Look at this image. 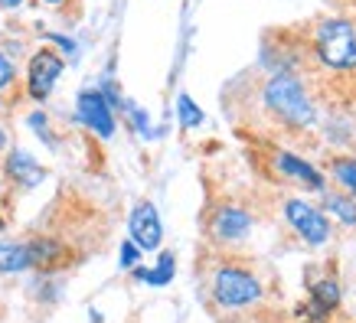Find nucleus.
<instances>
[{
	"label": "nucleus",
	"instance_id": "nucleus-1",
	"mask_svg": "<svg viewBox=\"0 0 356 323\" xmlns=\"http://www.w3.org/2000/svg\"><path fill=\"white\" fill-rule=\"evenodd\" d=\"M265 105H268L271 111H278L288 124H298V128H304V124L314 121V108H311V101H307V95H304L301 82L294 76L268 78V85H265Z\"/></svg>",
	"mask_w": 356,
	"mask_h": 323
},
{
	"label": "nucleus",
	"instance_id": "nucleus-2",
	"mask_svg": "<svg viewBox=\"0 0 356 323\" xmlns=\"http://www.w3.org/2000/svg\"><path fill=\"white\" fill-rule=\"evenodd\" d=\"M317 53L330 69L356 65V30L350 20H324L317 26Z\"/></svg>",
	"mask_w": 356,
	"mask_h": 323
},
{
	"label": "nucleus",
	"instance_id": "nucleus-3",
	"mask_svg": "<svg viewBox=\"0 0 356 323\" xmlns=\"http://www.w3.org/2000/svg\"><path fill=\"white\" fill-rule=\"evenodd\" d=\"M213 294L222 307H245V304H255L261 297L259 281L252 278L248 271L238 268H222L216 271V281H213Z\"/></svg>",
	"mask_w": 356,
	"mask_h": 323
},
{
	"label": "nucleus",
	"instance_id": "nucleus-4",
	"mask_svg": "<svg viewBox=\"0 0 356 323\" xmlns=\"http://www.w3.org/2000/svg\"><path fill=\"white\" fill-rule=\"evenodd\" d=\"M63 76V59L53 53V49H40V53L30 59V69H26V88L36 101H46L53 85Z\"/></svg>",
	"mask_w": 356,
	"mask_h": 323
},
{
	"label": "nucleus",
	"instance_id": "nucleus-5",
	"mask_svg": "<svg viewBox=\"0 0 356 323\" xmlns=\"http://www.w3.org/2000/svg\"><path fill=\"white\" fill-rule=\"evenodd\" d=\"M284 215H288V222L301 232V238H307L311 245H324L327 238H330V226H327V219L317 213L314 206L304 203V199H288Z\"/></svg>",
	"mask_w": 356,
	"mask_h": 323
},
{
	"label": "nucleus",
	"instance_id": "nucleus-6",
	"mask_svg": "<svg viewBox=\"0 0 356 323\" xmlns=\"http://www.w3.org/2000/svg\"><path fill=\"white\" fill-rule=\"evenodd\" d=\"M76 111H79V121H82L86 128L95 131L98 138H111V134H115V115H111L105 95H98V92H82Z\"/></svg>",
	"mask_w": 356,
	"mask_h": 323
},
{
	"label": "nucleus",
	"instance_id": "nucleus-7",
	"mask_svg": "<svg viewBox=\"0 0 356 323\" xmlns=\"http://www.w3.org/2000/svg\"><path fill=\"white\" fill-rule=\"evenodd\" d=\"M131 242L138 248H144V251H154V248L161 245L163 238V229H161V215H157V209H154V203H140L134 213H131Z\"/></svg>",
	"mask_w": 356,
	"mask_h": 323
},
{
	"label": "nucleus",
	"instance_id": "nucleus-8",
	"mask_svg": "<svg viewBox=\"0 0 356 323\" xmlns=\"http://www.w3.org/2000/svg\"><path fill=\"white\" fill-rule=\"evenodd\" d=\"M248 229H252V219H248V213L236 209V206L219 209L216 219H213V232H216L219 238H242Z\"/></svg>",
	"mask_w": 356,
	"mask_h": 323
},
{
	"label": "nucleus",
	"instance_id": "nucleus-9",
	"mask_svg": "<svg viewBox=\"0 0 356 323\" xmlns=\"http://www.w3.org/2000/svg\"><path fill=\"white\" fill-rule=\"evenodd\" d=\"M7 170H10V176H17L23 186L43 183V176H46V170H43V167H40L36 160H33L26 151H13L10 160H7Z\"/></svg>",
	"mask_w": 356,
	"mask_h": 323
},
{
	"label": "nucleus",
	"instance_id": "nucleus-10",
	"mask_svg": "<svg viewBox=\"0 0 356 323\" xmlns=\"http://www.w3.org/2000/svg\"><path fill=\"white\" fill-rule=\"evenodd\" d=\"M278 167L284 173H291L294 180H301V183H307L311 190H324V176L314 170L311 163H304V160H298V157H291V154H281L278 157Z\"/></svg>",
	"mask_w": 356,
	"mask_h": 323
},
{
	"label": "nucleus",
	"instance_id": "nucleus-11",
	"mask_svg": "<svg viewBox=\"0 0 356 323\" xmlns=\"http://www.w3.org/2000/svg\"><path fill=\"white\" fill-rule=\"evenodd\" d=\"M33 265L30 245L20 242H0V271H23Z\"/></svg>",
	"mask_w": 356,
	"mask_h": 323
},
{
	"label": "nucleus",
	"instance_id": "nucleus-12",
	"mask_svg": "<svg viewBox=\"0 0 356 323\" xmlns=\"http://www.w3.org/2000/svg\"><path fill=\"white\" fill-rule=\"evenodd\" d=\"M134 278H138V281H147V284H154V288H163V284H170V278H173V255H163L161 265H157L154 271L138 268V271H134Z\"/></svg>",
	"mask_w": 356,
	"mask_h": 323
},
{
	"label": "nucleus",
	"instance_id": "nucleus-13",
	"mask_svg": "<svg viewBox=\"0 0 356 323\" xmlns=\"http://www.w3.org/2000/svg\"><path fill=\"white\" fill-rule=\"evenodd\" d=\"M340 304V291H337L334 281H321L317 288H314V307H321V310H330Z\"/></svg>",
	"mask_w": 356,
	"mask_h": 323
},
{
	"label": "nucleus",
	"instance_id": "nucleus-14",
	"mask_svg": "<svg viewBox=\"0 0 356 323\" xmlns=\"http://www.w3.org/2000/svg\"><path fill=\"white\" fill-rule=\"evenodd\" d=\"M177 115H180V124H184V128H196V124H203V111L193 105V98L190 95L177 98Z\"/></svg>",
	"mask_w": 356,
	"mask_h": 323
},
{
	"label": "nucleus",
	"instance_id": "nucleus-15",
	"mask_svg": "<svg viewBox=\"0 0 356 323\" xmlns=\"http://www.w3.org/2000/svg\"><path fill=\"white\" fill-rule=\"evenodd\" d=\"M334 176L340 180V186H346V190L356 196V160H350V157L334 160Z\"/></svg>",
	"mask_w": 356,
	"mask_h": 323
},
{
	"label": "nucleus",
	"instance_id": "nucleus-16",
	"mask_svg": "<svg viewBox=\"0 0 356 323\" xmlns=\"http://www.w3.org/2000/svg\"><path fill=\"white\" fill-rule=\"evenodd\" d=\"M327 209L340 215L346 226H356V203L353 199H346V196H327Z\"/></svg>",
	"mask_w": 356,
	"mask_h": 323
},
{
	"label": "nucleus",
	"instance_id": "nucleus-17",
	"mask_svg": "<svg viewBox=\"0 0 356 323\" xmlns=\"http://www.w3.org/2000/svg\"><path fill=\"white\" fill-rule=\"evenodd\" d=\"M138 258H140L138 245H134V242H124V245H121V265H124V268H131Z\"/></svg>",
	"mask_w": 356,
	"mask_h": 323
},
{
	"label": "nucleus",
	"instance_id": "nucleus-18",
	"mask_svg": "<svg viewBox=\"0 0 356 323\" xmlns=\"http://www.w3.org/2000/svg\"><path fill=\"white\" fill-rule=\"evenodd\" d=\"M10 82H13V65H10V59H7V56L0 53V88L10 85Z\"/></svg>",
	"mask_w": 356,
	"mask_h": 323
},
{
	"label": "nucleus",
	"instance_id": "nucleus-19",
	"mask_svg": "<svg viewBox=\"0 0 356 323\" xmlns=\"http://www.w3.org/2000/svg\"><path fill=\"white\" fill-rule=\"evenodd\" d=\"M23 0H0V7H3V10H13V7H20Z\"/></svg>",
	"mask_w": 356,
	"mask_h": 323
},
{
	"label": "nucleus",
	"instance_id": "nucleus-20",
	"mask_svg": "<svg viewBox=\"0 0 356 323\" xmlns=\"http://www.w3.org/2000/svg\"><path fill=\"white\" fill-rule=\"evenodd\" d=\"M3 144H7V134H3V131H0V151H3Z\"/></svg>",
	"mask_w": 356,
	"mask_h": 323
},
{
	"label": "nucleus",
	"instance_id": "nucleus-21",
	"mask_svg": "<svg viewBox=\"0 0 356 323\" xmlns=\"http://www.w3.org/2000/svg\"><path fill=\"white\" fill-rule=\"evenodd\" d=\"M43 3H63V0H43Z\"/></svg>",
	"mask_w": 356,
	"mask_h": 323
},
{
	"label": "nucleus",
	"instance_id": "nucleus-22",
	"mask_svg": "<svg viewBox=\"0 0 356 323\" xmlns=\"http://www.w3.org/2000/svg\"><path fill=\"white\" fill-rule=\"evenodd\" d=\"M0 232H3V219H0Z\"/></svg>",
	"mask_w": 356,
	"mask_h": 323
}]
</instances>
